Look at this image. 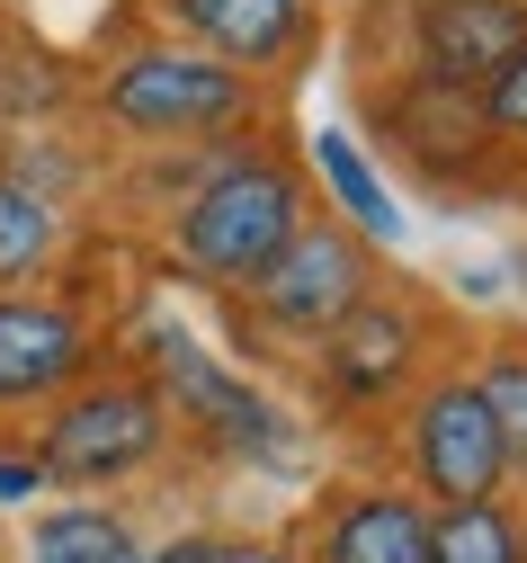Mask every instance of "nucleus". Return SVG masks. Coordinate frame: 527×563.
Instances as JSON below:
<instances>
[{"label":"nucleus","instance_id":"nucleus-17","mask_svg":"<svg viewBox=\"0 0 527 563\" xmlns=\"http://www.w3.org/2000/svg\"><path fill=\"white\" fill-rule=\"evenodd\" d=\"M36 492H54V483H45L36 448H28V439H10V448H0V510H28Z\"/></svg>","mask_w":527,"mask_h":563},{"label":"nucleus","instance_id":"nucleus-14","mask_svg":"<svg viewBox=\"0 0 527 563\" xmlns=\"http://www.w3.org/2000/svg\"><path fill=\"white\" fill-rule=\"evenodd\" d=\"M54 251H63V206L0 170V296L36 287V277L54 268Z\"/></svg>","mask_w":527,"mask_h":563},{"label":"nucleus","instance_id":"nucleus-2","mask_svg":"<svg viewBox=\"0 0 527 563\" xmlns=\"http://www.w3.org/2000/svg\"><path fill=\"white\" fill-rule=\"evenodd\" d=\"M36 465L54 492L90 501V492H117L134 474H153L171 448V402L153 394V376H81L63 402H45L36 420Z\"/></svg>","mask_w":527,"mask_h":563},{"label":"nucleus","instance_id":"nucleus-10","mask_svg":"<svg viewBox=\"0 0 527 563\" xmlns=\"http://www.w3.org/2000/svg\"><path fill=\"white\" fill-rule=\"evenodd\" d=\"M171 19L215 54L233 63V73H277V63L295 54V36H305V0H171Z\"/></svg>","mask_w":527,"mask_h":563},{"label":"nucleus","instance_id":"nucleus-15","mask_svg":"<svg viewBox=\"0 0 527 563\" xmlns=\"http://www.w3.org/2000/svg\"><path fill=\"white\" fill-rule=\"evenodd\" d=\"M429 563H527V537L501 501H465V510H429Z\"/></svg>","mask_w":527,"mask_h":563},{"label":"nucleus","instance_id":"nucleus-18","mask_svg":"<svg viewBox=\"0 0 527 563\" xmlns=\"http://www.w3.org/2000/svg\"><path fill=\"white\" fill-rule=\"evenodd\" d=\"M483 125H492V134H527V54L483 90Z\"/></svg>","mask_w":527,"mask_h":563},{"label":"nucleus","instance_id":"nucleus-11","mask_svg":"<svg viewBox=\"0 0 527 563\" xmlns=\"http://www.w3.org/2000/svg\"><path fill=\"white\" fill-rule=\"evenodd\" d=\"M322 563H429V501H411V492H349V501H331Z\"/></svg>","mask_w":527,"mask_h":563},{"label":"nucleus","instance_id":"nucleus-1","mask_svg":"<svg viewBox=\"0 0 527 563\" xmlns=\"http://www.w3.org/2000/svg\"><path fill=\"white\" fill-rule=\"evenodd\" d=\"M295 233H305V179L277 153H223L197 170V188L171 216V268L197 277V287L242 296Z\"/></svg>","mask_w":527,"mask_h":563},{"label":"nucleus","instance_id":"nucleus-19","mask_svg":"<svg viewBox=\"0 0 527 563\" xmlns=\"http://www.w3.org/2000/svg\"><path fill=\"white\" fill-rule=\"evenodd\" d=\"M197 563H295V554L268 537H197Z\"/></svg>","mask_w":527,"mask_h":563},{"label":"nucleus","instance_id":"nucleus-16","mask_svg":"<svg viewBox=\"0 0 527 563\" xmlns=\"http://www.w3.org/2000/svg\"><path fill=\"white\" fill-rule=\"evenodd\" d=\"M474 385H483V402L501 420V448H509V474H518L527 465V358H492Z\"/></svg>","mask_w":527,"mask_h":563},{"label":"nucleus","instance_id":"nucleus-8","mask_svg":"<svg viewBox=\"0 0 527 563\" xmlns=\"http://www.w3.org/2000/svg\"><path fill=\"white\" fill-rule=\"evenodd\" d=\"M527 54V10L518 0H429L420 10V73L429 90H492Z\"/></svg>","mask_w":527,"mask_h":563},{"label":"nucleus","instance_id":"nucleus-3","mask_svg":"<svg viewBox=\"0 0 527 563\" xmlns=\"http://www.w3.org/2000/svg\"><path fill=\"white\" fill-rule=\"evenodd\" d=\"M143 376H153V394L171 402V420H188V430L233 456V465H295V420L215 358V349L179 322H143Z\"/></svg>","mask_w":527,"mask_h":563},{"label":"nucleus","instance_id":"nucleus-7","mask_svg":"<svg viewBox=\"0 0 527 563\" xmlns=\"http://www.w3.org/2000/svg\"><path fill=\"white\" fill-rule=\"evenodd\" d=\"M90 367H99V331L81 305H63L45 287L0 296V420L63 402Z\"/></svg>","mask_w":527,"mask_h":563},{"label":"nucleus","instance_id":"nucleus-13","mask_svg":"<svg viewBox=\"0 0 527 563\" xmlns=\"http://www.w3.org/2000/svg\"><path fill=\"white\" fill-rule=\"evenodd\" d=\"M28 563H143V537L108 501H54L28 528Z\"/></svg>","mask_w":527,"mask_h":563},{"label":"nucleus","instance_id":"nucleus-12","mask_svg":"<svg viewBox=\"0 0 527 563\" xmlns=\"http://www.w3.org/2000/svg\"><path fill=\"white\" fill-rule=\"evenodd\" d=\"M305 153H314L322 197L349 216V233H358V242H385V251H394V242L411 233V224H403V206H394V188H385V170L358 153V134H349V125H314V144H305Z\"/></svg>","mask_w":527,"mask_h":563},{"label":"nucleus","instance_id":"nucleus-4","mask_svg":"<svg viewBox=\"0 0 527 563\" xmlns=\"http://www.w3.org/2000/svg\"><path fill=\"white\" fill-rule=\"evenodd\" d=\"M99 117L134 144H206L251 117V81L197 45H134L99 81Z\"/></svg>","mask_w":527,"mask_h":563},{"label":"nucleus","instance_id":"nucleus-6","mask_svg":"<svg viewBox=\"0 0 527 563\" xmlns=\"http://www.w3.org/2000/svg\"><path fill=\"white\" fill-rule=\"evenodd\" d=\"M411 474L429 492V510H465V501H501L509 483V448H501V420L483 402L474 376H447L411 402Z\"/></svg>","mask_w":527,"mask_h":563},{"label":"nucleus","instance_id":"nucleus-9","mask_svg":"<svg viewBox=\"0 0 527 563\" xmlns=\"http://www.w3.org/2000/svg\"><path fill=\"white\" fill-rule=\"evenodd\" d=\"M411 349H420V313H411V305L358 296V305L331 322V340H322V385H331L340 402H385V394L403 385V367H411Z\"/></svg>","mask_w":527,"mask_h":563},{"label":"nucleus","instance_id":"nucleus-5","mask_svg":"<svg viewBox=\"0 0 527 563\" xmlns=\"http://www.w3.org/2000/svg\"><path fill=\"white\" fill-rule=\"evenodd\" d=\"M358 296H366V242L340 233V224H314V216H305V233H295V242L251 277V287H242V305H251L260 331L305 340V349H322L331 322H340Z\"/></svg>","mask_w":527,"mask_h":563}]
</instances>
